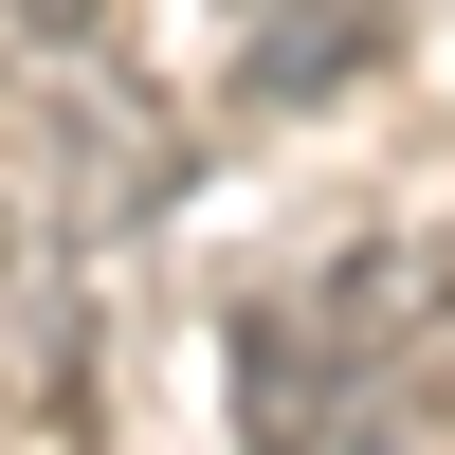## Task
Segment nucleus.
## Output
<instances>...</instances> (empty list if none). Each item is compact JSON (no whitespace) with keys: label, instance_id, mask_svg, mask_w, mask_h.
Here are the masks:
<instances>
[{"label":"nucleus","instance_id":"2","mask_svg":"<svg viewBox=\"0 0 455 455\" xmlns=\"http://www.w3.org/2000/svg\"><path fill=\"white\" fill-rule=\"evenodd\" d=\"M19 19H36V36H55V55H92V0H19Z\"/></svg>","mask_w":455,"mask_h":455},{"label":"nucleus","instance_id":"1","mask_svg":"<svg viewBox=\"0 0 455 455\" xmlns=\"http://www.w3.org/2000/svg\"><path fill=\"white\" fill-rule=\"evenodd\" d=\"M383 55V0H237V73L274 109H310V92H347V73Z\"/></svg>","mask_w":455,"mask_h":455}]
</instances>
